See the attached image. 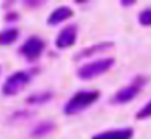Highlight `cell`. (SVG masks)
<instances>
[{
    "mask_svg": "<svg viewBox=\"0 0 151 139\" xmlns=\"http://www.w3.org/2000/svg\"><path fill=\"white\" fill-rule=\"evenodd\" d=\"M101 97L99 91H80V92L73 94V97L63 105V113L65 115H76V113L86 110L96 103Z\"/></svg>",
    "mask_w": 151,
    "mask_h": 139,
    "instance_id": "1",
    "label": "cell"
},
{
    "mask_svg": "<svg viewBox=\"0 0 151 139\" xmlns=\"http://www.w3.org/2000/svg\"><path fill=\"white\" fill-rule=\"evenodd\" d=\"M114 63H115V60L112 57L89 61V63H85L78 68L76 76L81 81H89V79H93V78H98V76H101V74H104L106 71H109L114 66Z\"/></svg>",
    "mask_w": 151,
    "mask_h": 139,
    "instance_id": "2",
    "label": "cell"
},
{
    "mask_svg": "<svg viewBox=\"0 0 151 139\" xmlns=\"http://www.w3.org/2000/svg\"><path fill=\"white\" fill-rule=\"evenodd\" d=\"M29 81H31V74L28 71H17V73L10 74L7 78V81L4 83V87H2V92L7 97L17 96L29 84Z\"/></svg>",
    "mask_w": 151,
    "mask_h": 139,
    "instance_id": "3",
    "label": "cell"
},
{
    "mask_svg": "<svg viewBox=\"0 0 151 139\" xmlns=\"http://www.w3.org/2000/svg\"><path fill=\"white\" fill-rule=\"evenodd\" d=\"M44 48H46V42L41 37H37V36H33V37L24 41V44L21 45V48H20V53L23 55L26 60L36 61L37 58L42 55Z\"/></svg>",
    "mask_w": 151,
    "mask_h": 139,
    "instance_id": "4",
    "label": "cell"
},
{
    "mask_svg": "<svg viewBox=\"0 0 151 139\" xmlns=\"http://www.w3.org/2000/svg\"><path fill=\"white\" fill-rule=\"evenodd\" d=\"M78 37V26L76 24H68L60 31V34L55 39V47L57 48H68L76 42Z\"/></svg>",
    "mask_w": 151,
    "mask_h": 139,
    "instance_id": "5",
    "label": "cell"
},
{
    "mask_svg": "<svg viewBox=\"0 0 151 139\" xmlns=\"http://www.w3.org/2000/svg\"><path fill=\"white\" fill-rule=\"evenodd\" d=\"M138 92H140V87L133 86V84L125 86V87H122L120 91H117V92L114 94L112 102L114 103H127V102H130V100H133L135 97L138 96Z\"/></svg>",
    "mask_w": 151,
    "mask_h": 139,
    "instance_id": "6",
    "label": "cell"
},
{
    "mask_svg": "<svg viewBox=\"0 0 151 139\" xmlns=\"http://www.w3.org/2000/svg\"><path fill=\"white\" fill-rule=\"evenodd\" d=\"M73 16V10L70 8V6H59V8H55L52 13L49 15V18H47V24L49 26H55V24H60V23H63L65 19L72 18Z\"/></svg>",
    "mask_w": 151,
    "mask_h": 139,
    "instance_id": "7",
    "label": "cell"
},
{
    "mask_svg": "<svg viewBox=\"0 0 151 139\" xmlns=\"http://www.w3.org/2000/svg\"><path fill=\"white\" fill-rule=\"evenodd\" d=\"M132 136H133L132 128H122V129H111V131L98 133L91 139H130Z\"/></svg>",
    "mask_w": 151,
    "mask_h": 139,
    "instance_id": "8",
    "label": "cell"
},
{
    "mask_svg": "<svg viewBox=\"0 0 151 139\" xmlns=\"http://www.w3.org/2000/svg\"><path fill=\"white\" fill-rule=\"evenodd\" d=\"M112 45H114L112 42H99V44H94V45H91V47H88V48L80 50L78 53L75 55V60H80L81 57H89V55L98 53V52H102V50H106V48H111Z\"/></svg>",
    "mask_w": 151,
    "mask_h": 139,
    "instance_id": "9",
    "label": "cell"
},
{
    "mask_svg": "<svg viewBox=\"0 0 151 139\" xmlns=\"http://www.w3.org/2000/svg\"><path fill=\"white\" fill-rule=\"evenodd\" d=\"M18 36H20V31H18L17 28H8V29L0 31V45L13 44V42L18 39Z\"/></svg>",
    "mask_w": 151,
    "mask_h": 139,
    "instance_id": "10",
    "label": "cell"
},
{
    "mask_svg": "<svg viewBox=\"0 0 151 139\" xmlns=\"http://www.w3.org/2000/svg\"><path fill=\"white\" fill-rule=\"evenodd\" d=\"M54 129H55V125H54L52 121H42V123H37L36 125V128L31 131V136H33V138H41V136L49 134Z\"/></svg>",
    "mask_w": 151,
    "mask_h": 139,
    "instance_id": "11",
    "label": "cell"
},
{
    "mask_svg": "<svg viewBox=\"0 0 151 139\" xmlns=\"http://www.w3.org/2000/svg\"><path fill=\"white\" fill-rule=\"evenodd\" d=\"M52 99V92H41V94H33L31 97H28L26 102L28 103H34V105H39V103H46Z\"/></svg>",
    "mask_w": 151,
    "mask_h": 139,
    "instance_id": "12",
    "label": "cell"
},
{
    "mask_svg": "<svg viewBox=\"0 0 151 139\" xmlns=\"http://www.w3.org/2000/svg\"><path fill=\"white\" fill-rule=\"evenodd\" d=\"M138 23L141 26H151V6H146L138 13Z\"/></svg>",
    "mask_w": 151,
    "mask_h": 139,
    "instance_id": "13",
    "label": "cell"
},
{
    "mask_svg": "<svg viewBox=\"0 0 151 139\" xmlns=\"http://www.w3.org/2000/svg\"><path fill=\"white\" fill-rule=\"evenodd\" d=\"M150 116H151V100L137 112V120H146V118H150Z\"/></svg>",
    "mask_w": 151,
    "mask_h": 139,
    "instance_id": "14",
    "label": "cell"
},
{
    "mask_svg": "<svg viewBox=\"0 0 151 139\" xmlns=\"http://www.w3.org/2000/svg\"><path fill=\"white\" fill-rule=\"evenodd\" d=\"M120 5L122 6H132V5H135V0H122Z\"/></svg>",
    "mask_w": 151,
    "mask_h": 139,
    "instance_id": "15",
    "label": "cell"
},
{
    "mask_svg": "<svg viewBox=\"0 0 151 139\" xmlns=\"http://www.w3.org/2000/svg\"><path fill=\"white\" fill-rule=\"evenodd\" d=\"M15 19H18V13H12L7 16V21H15Z\"/></svg>",
    "mask_w": 151,
    "mask_h": 139,
    "instance_id": "16",
    "label": "cell"
},
{
    "mask_svg": "<svg viewBox=\"0 0 151 139\" xmlns=\"http://www.w3.org/2000/svg\"><path fill=\"white\" fill-rule=\"evenodd\" d=\"M24 5H41V2H24Z\"/></svg>",
    "mask_w": 151,
    "mask_h": 139,
    "instance_id": "17",
    "label": "cell"
}]
</instances>
